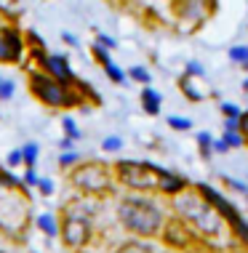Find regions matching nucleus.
I'll return each mask as SVG.
<instances>
[{
  "instance_id": "nucleus-21",
  "label": "nucleus",
  "mask_w": 248,
  "mask_h": 253,
  "mask_svg": "<svg viewBox=\"0 0 248 253\" xmlns=\"http://www.w3.org/2000/svg\"><path fill=\"white\" fill-rule=\"evenodd\" d=\"M230 61H235V64H246V61H248V45H232V48H230Z\"/></svg>"
},
{
  "instance_id": "nucleus-3",
  "label": "nucleus",
  "mask_w": 248,
  "mask_h": 253,
  "mask_svg": "<svg viewBox=\"0 0 248 253\" xmlns=\"http://www.w3.org/2000/svg\"><path fill=\"white\" fill-rule=\"evenodd\" d=\"M94 203L91 200H70L64 208V218L59 224V237L72 253L86 251L94 240Z\"/></svg>"
},
{
  "instance_id": "nucleus-39",
  "label": "nucleus",
  "mask_w": 248,
  "mask_h": 253,
  "mask_svg": "<svg viewBox=\"0 0 248 253\" xmlns=\"http://www.w3.org/2000/svg\"><path fill=\"white\" fill-rule=\"evenodd\" d=\"M243 67H246V70H248V61H246V64H243Z\"/></svg>"
},
{
  "instance_id": "nucleus-2",
  "label": "nucleus",
  "mask_w": 248,
  "mask_h": 253,
  "mask_svg": "<svg viewBox=\"0 0 248 253\" xmlns=\"http://www.w3.org/2000/svg\"><path fill=\"white\" fill-rule=\"evenodd\" d=\"M171 208H174V213L182 218V221H187L200 237H216L219 232H222L224 218L219 216V211L213 208L200 192H198V187L195 189L187 187L184 192L174 195L171 197Z\"/></svg>"
},
{
  "instance_id": "nucleus-15",
  "label": "nucleus",
  "mask_w": 248,
  "mask_h": 253,
  "mask_svg": "<svg viewBox=\"0 0 248 253\" xmlns=\"http://www.w3.org/2000/svg\"><path fill=\"white\" fill-rule=\"evenodd\" d=\"M38 155H40V149L35 141H27V144L22 147V163L27 168H35V163H38Z\"/></svg>"
},
{
  "instance_id": "nucleus-6",
  "label": "nucleus",
  "mask_w": 248,
  "mask_h": 253,
  "mask_svg": "<svg viewBox=\"0 0 248 253\" xmlns=\"http://www.w3.org/2000/svg\"><path fill=\"white\" fill-rule=\"evenodd\" d=\"M115 181L123 184L131 192H157V181H160V168L152 163H142V160H120L112 166Z\"/></svg>"
},
{
  "instance_id": "nucleus-30",
  "label": "nucleus",
  "mask_w": 248,
  "mask_h": 253,
  "mask_svg": "<svg viewBox=\"0 0 248 253\" xmlns=\"http://www.w3.org/2000/svg\"><path fill=\"white\" fill-rule=\"evenodd\" d=\"M5 163H8V168H16V166H22V149H13V152L5 157Z\"/></svg>"
},
{
  "instance_id": "nucleus-16",
  "label": "nucleus",
  "mask_w": 248,
  "mask_h": 253,
  "mask_svg": "<svg viewBox=\"0 0 248 253\" xmlns=\"http://www.w3.org/2000/svg\"><path fill=\"white\" fill-rule=\"evenodd\" d=\"M179 88L184 91V96H187L190 101H203V99H205L203 93L195 88V83H192V78H190V75H184V78H182V83H179Z\"/></svg>"
},
{
  "instance_id": "nucleus-19",
  "label": "nucleus",
  "mask_w": 248,
  "mask_h": 253,
  "mask_svg": "<svg viewBox=\"0 0 248 253\" xmlns=\"http://www.w3.org/2000/svg\"><path fill=\"white\" fill-rule=\"evenodd\" d=\"M224 144L230 149H238V147L248 144V141L243 139V133H240V131H224Z\"/></svg>"
},
{
  "instance_id": "nucleus-33",
  "label": "nucleus",
  "mask_w": 248,
  "mask_h": 253,
  "mask_svg": "<svg viewBox=\"0 0 248 253\" xmlns=\"http://www.w3.org/2000/svg\"><path fill=\"white\" fill-rule=\"evenodd\" d=\"M24 184H27V187L38 184V173H35V168H27V173H24Z\"/></svg>"
},
{
  "instance_id": "nucleus-31",
  "label": "nucleus",
  "mask_w": 248,
  "mask_h": 253,
  "mask_svg": "<svg viewBox=\"0 0 248 253\" xmlns=\"http://www.w3.org/2000/svg\"><path fill=\"white\" fill-rule=\"evenodd\" d=\"M187 75H190V78H203L200 61H190V64H187Z\"/></svg>"
},
{
  "instance_id": "nucleus-10",
  "label": "nucleus",
  "mask_w": 248,
  "mask_h": 253,
  "mask_svg": "<svg viewBox=\"0 0 248 253\" xmlns=\"http://www.w3.org/2000/svg\"><path fill=\"white\" fill-rule=\"evenodd\" d=\"M187 187H190V184H187V179H184V176L171 173V170L160 168V181H157V192H160V195L174 197V195H179V192H184Z\"/></svg>"
},
{
  "instance_id": "nucleus-9",
  "label": "nucleus",
  "mask_w": 248,
  "mask_h": 253,
  "mask_svg": "<svg viewBox=\"0 0 248 253\" xmlns=\"http://www.w3.org/2000/svg\"><path fill=\"white\" fill-rule=\"evenodd\" d=\"M35 59L40 61V67H43L46 75H51L53 80H59V83L64 85H75L78 83V78H75L70 61H67V56H56V53H43V51H35Z\"/></svg>"
},
{
  "instance_id": "nucleus-24",
  "label": "nucleus",
  "mask_w": 248,
  "mask_h": 253,
  "mask_svg": "<svg viewBox=\"0 0 248 253\" xmlns=\"http://www.w3.org/2000/svg\"><path fill=\"white\" fill-rule=\"evenodd\" d=\"M101 149H104V152H120V149H123V139H120V136H107V139L101 141Z\"/></svg>"
},
{
  "instance_id": "nucleus-1",
  "label": "nucleus",
  "mask_w": 248,
  "mask_h": 253,
  "mask_svg": "<svg viewBox=\"0 0 248 253\" xmlns=\"http://www.w3.org/2000/svg\"><path fill=\"white\" fill-rule=\"evenodd\" d=\"M118 221L128 235L139 237V240H155L163 232L165 213L160 205L149 200V197L128 195L118 203Z\"/></svg>"
},
{
  "instance_id": "nucleus-37",
  "label": "nucleus",
  "mask_w": 248,
  "mask_h": 253,
  "mask_svg": "<svg viewBox=\"0 0 248 253\" xmlns=\"http://www.w3.org/2000/svg\"><path fill=\"white\" fill-rule=\"evenodd\" d=\"M61 40H64V43H70V45H78V38L70 35V32H61Z\"/></svg>"
},
{
  "instance_id": "nucleus-25",
  "label": "nucleus",
  "mask_w": 248,
  "mask_h": 253,
  "mask_svg": "<svg viewBox=\"0 0 248 253\" xmlns=\"http://www.w3.org/2000/svg\"><path fill=\"white\" fill-rule=\"evenodd\" d=\"M168 126L174 128V131H190V128H192V120H187V118H176V115H171V118H168Z\"/></svg>"
},
{
  "instance_id": "nucleus-17",
  "label": "nucleus",
  "mask_w": 248,
  "mask_h": 253,
  "mask_svg": "<svg viewBox=\"0 0 248 253\" xmlns=\"http://www.w3.org/2000/svg\"><path fill=\"white\" fill-rule=\"evenodd\" d=\"M198 147H200L203 157H211L213 155V136L208 131H200V133H198Z\"/></svg>"
},
{
  "instance_id": "nucleus-8",
  "label": "nucleus",
  "mask_w": 248,
  "mask_h": 253,
  "mask_svg": "<svg viewBox=\"0 0 248 253\" xmlns=\"http://www.w3.org/2000/svg\"><path fill=\"white\" fill-rule=\"evenodd\" d=\"M216 8V0H174V13L179 22H187L192 27L203 24Z\"/></svg>"
},
{
  "instance_id": "nucleus-28",
  "label": "nucleus",
  "mask_w": 248,
  "mask_h": 253,
  "mask_svg": "<svg viewBox=\"0 0 248 253\" xmlns=\"http://www.w3.org/2000/svg\"><path fill=\"white\" fill-rule=\"evenodd\" d=\"M238 131L243 133V139L248 141V109H246V112H240V118H238Z\"/></svg>"
},
{
  "instance_id": "nucleus-35",
  "label": "nucleus",
  "mask_w": 248,
  "mask_h": 253,
  "mask_svg": "<svg viewBox=\"0 0 248 253\" xmlns=\"http://www.w3.org/2000/svg\"><path fill=\"white\" fill-rule=\"evenodd\" d=\"M96 43H99V45H104L107 51H109V48H115V40L109 38V35H99V38H96Z\"/></svg>"
},
{
  "instance_id": "nucleus-11",
  "label": "nucleus",
  "mask_w": 248,
  "mask_h": 253,
  "mask_svg": "<svg viewBox=\"0 0 248 253\" xmlns=\"http://www.w3.org/2000/svg\"><path fill=\"white\" fill-rule=\"evenodd\" d=\"M0 32H3V43H5V48H8V56H11V64H13V61L22 59V51H24L22 32H19L16 27H0Z\"/></svg>"
},
{
  "instance_id": "nucleus-20",
  "label": "nucleus",
  "mask_w": 248,
  "mask_h": 253,
  "mask_svg": "<svg viewBox=\"0 0 248 253\" xmlns=\"http://www.w3.org/2000/svg\"><path fill=\"white\" fill-rule=\"evenodd\" d=\"M128 78H131V80H136V83L149 85L152 75H149V70H144V67H131V70H128Z\"/></svg>"
},
{
  "instance_id": "nucleus-36",
  "label": "nucleus",
  "mask_w": 248,
  "mask_h": 253,
  "mask_svg": "<svg viewBox=\"0 0 248 253\" xmlns=\"http://www.w3.org/2000/svg\"><path fill=\"white\" fill-rule=\"evenodd\" d=\"M224 131H238V118H224Z\"/></svg>"
},
{
  "instance_id": "nucleus-27",
  "label": "nucleus",
  "mask_w": 248,
  "mask_h": 253,
  "mask_svg": "<svg viewBox=\"0 0 248 253\" xmlns=\"http://www.w3.org/2000/svg\"><path fill=\"white\" fill-rule=\"evenodd\" d=\"M35 187L40 189V195H46V197H51V195H53V184H51V179H38Z\"/></svg>"
},
{
  "instance_id": "nucleus-18",
  "label": "nucleus",
  "mask_w": 248,
  "mask_h": 253,
  "mask_svg": "<svg viewBox=\"0 0 248 253\" xmlns=\"http://www.w3.org/2000/svg\"><path fill=\"white\" fill-rule=\"evenodd\" d=\"M101 67H104V72L109 75V80H112V83H123V80H126V72H123L112 59H109L107 64H101Z\"/></svg>"
},
{
  "instance_id": "nucleus-22",
  "label": "nucleus",
  "mask_w": 248,
  "mask_h": 253,
  "mask_svg": "<svg viewBox=\"0 0 248 253\" xmlns=\"http://www.w3.org/2000/svg\"><path fill=\"white\" fill-rule=\"evenodd\" d=\"M78 163H80V155L72 152V149L59 155V168H72V166H78Z\"/></svg>"
},
{
  "instance_id": "nucleus-26",
  "label": "nucleus",
  "mask_w": 248,
  "mask_h": 253,
  "mask_svg": "<svg viewBox=\"0 0 248 253\" xmlns=\"http://www.w3.org/2000/svg\"><path fill=\"white\" fill-rule=\"evenodd\" d=\"M61 128H64V136H70V139H75V141L80 139V131H78V126H75L72 118H64V120H61Z\"/></svg>"
},
{
  "instance_id": "nucleus-4",
  "label": "nucleus",
  "mask_w": 248,
  "mask_h": 253,
  "mask_svg": "<svg viewBox=\"0 0 248 253\" xmlns=\"http://www.w3.org/2000/svg\"><path fill=\"white\" fill-rule=\"evenodd\" d=\"M70 184L86 197H104L112 192V168L99 160H86L70 168Z\"/></svg>"
},
{
  "instance_id": "nucleus-13",
  "label": "nucleus",
  "mask_w": 248,
  "mask_h": 253,
  "mask_svg": "<svg viewBox=\"0 0 248 253\" xmlns=\"http://www.w3.org/2000/svg\"><path fill=\"white\" fill-rule=\"evenodd\" d=\"M112 253H155V248L149 245L147 240H126V243H120L118 248H115Z\"/></svg>"
},
{
  "instance_id": "nucleus-12",
  "label": "nucleus",
  "mask_w": 248,
  "mask_h": 253,
  "mask_svg": "<svg viewBox=\"0 0 248 253\" xmlns=\"http://www.w3.org/2000/svg\"><path fill=\"white\" fill-rule=\"evenodd\" d=\"M160 104H163L160 93H157L152 85H144V91H142V107H144V112H147V115H157V112H160Z\"/></svg>"
},
{
  "instance_id": "nucleus-38",
  "label": "nucleus",
  "mask_w": 248,
  "mask_h": 253,
  "mask_svg": "<svg viewBox=\"0 0 248 253\" xmlns=\"http://www.w3.org/2000/svg\"><path fill=\"white\" fill-rule=\"evenodd\" d=\"M243 88H246V91H248V78H246V83H243Z\"/></svg>"
},
{
  "instance_id": "nucleus-40",
  "label": "nucleus",
  "mask_w": 248,
  "mask_h": 253,
  "mask_svg": "<svg viewBox=\"0 0 248 253\" xmlns=\"http://www.w3.org/2000/svg\"><path fill=\"white\" fill-rule=\"evenodd\" d=\"M78 253H86V251H78Z\"/></svg>"
},
{
  "instance_id": "nucleus-32",
  "label": "nucleus",
  "mask_w": 248,
  "mask_h": 253,
  "mask_svg": "<svg viewBox=\"0 0 248 253\" xmlns=\"http://www.w3.org/2000/svg\"><path fill=\"white\" fill-rule=\"evenodd\" d=\"M213 152H216V155H224V152H230V147L224 144V139H213Z\"/></svg>"
},
{
  "instance_id": "nucleus-34",
  "label": "nucleus",
  "mask_w": 248,
  "mask_h": 253,
  "mask_svg": "<svg viewBox=\"0 0 248 253\" xmlns=\"http://www.w3.org/2000/svg\"><path fill=\"white\" fill-rule=\"evenodd\" d=\"M0 61H5V64H11L8 48H5V43H3V32H0Z\"/></svg>"
},
{
  "instance_id": "nucleus-14",
  "label": "nucleus",
  "mask_w": 248,
  "mask_h": 253,
  "mask_svg": "<svg viewBox=\"0 0 248 253\" xmlns=\"http://www.w3.org/2000/svg\"><path fill=\"white\" fill-rule=\"evenodd\" d=\"M38 229L43 232L46 237H59V221L51 213H40L38 216Z\"/></svg>"
},
{
  "instance_id": "nucleus-41",
  "label": "nucleus",
  "mask_w": 248,
  "mask_h": 253,
  "mask_svg": "<svg viewBox=\"0 0 248 253\" xmlns=\"http://www.w3.org/2000/svg\"><path fill=\"white\" fill-rule=\"evenodd\" d=\"M246 197H248V192H246Z\"/></svg>"
},
{
  "instance_id": "nucleus-23",
  "label": "nucleus",
  "mask_w": 248,
  "mask_h": 253,
  "mask_svg": "<svg viewBox=\"0 0 248 253\" xmlns=\"http://www.w3.org/2000/svg\"><path fill=\"white\" fill-rule=\"evenodd\" d=\"M13 91H16L13 80H8V78H0V101H8V99L13 96Z\"/></svg>"
},
{
  "instance_id": "nucleus-7",
  "label": "nucleus",
  "mask_w": 248,
  "mask_h": 253,
  "mask_svg": "<svg viewBox=\"0 0 248 253\" xmlns=\"http://www.w3.org/2000/svg\"><path fill=\"white\" fill-rule=\"evenodd\" d=\"M198 232L190 227L187 221H182V218H171V221L163 224V232H160V240L168 245V248H176V251H192L198 243Z\"/></svg>"
},
{
  "instance_id": "nucleus-5",
  "label": "nucleus",
  "mask_w": 248,
  "mask_h": 253,
  "mask_svg": "<svg viewBox=\"0 0 248 253\" xmlns=\"http://www.w3.org/2000/svg\"><path fill=\"white\" fill-rule=\"evenodd\" d=\"M30 91L38 101H43L51 109H70V107H83V96L72 91V85H64L53 80L46 72H32L30 75Z\"/></svg>"
},
{
  "instance_id": "nucleus-29",
  "label": "nucleus",
  "mask_w": 248,
  "mask_h": 253,
  "mask_svg": "<svg viewBox=\"0 0 248 253\" xmlns=\"http://www.w3.org/2000/svg\"><path fill=\"white\" fill-rule=\"evenodd\" d=\"M222 112H224V118H240V107L230 104V101H224V104H222Z\"/></svg>"
}]
</instances>
